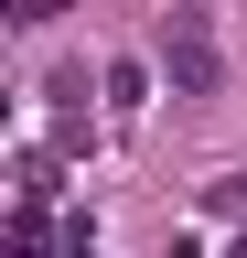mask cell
<instances>
[{
  "label": "cell",
  "instance_id": "cell-7",
  "mask_svg": "<svg viewBox=\"0 0 247 258\" xmlns=\"http://www.w3.org/2000/svg\"><path fill=\"white\" fill-rule=\"evenodd\" d=\"M236 258H247V237H236Z\"/></svg>",
  "mask_w": 247,
  "mask_h": 258
},
{
  "label": "cell",
  "instance_id": "cell-6",
  "mask_svg": "<svg viewBox=\"0 0 247 258\" xmlns=\"http://www.w3.org/2000/svg\"><path fill=\"white\" fill-rule=\"evenodd\" d=\"M161 258H194V247H183V237H172V247H161Z\"/></svg>",
  "mask_w": 247,
  "mask_h": 258
},
{
  "label": "cell",
  "instance_id": "cell-5",
  "mask_svg": "<svg viewBox=\"0 0 247 258\" xmlns=\"http://www.w3.org/2000/svg\"><path fill=\"white\" fill-rule=\"evenodd\" d=\"M54 11H65V0H11V22H54Z\"/></svg>",
  "mask_w": 247,
  "mask_h": 258
},
{
  "label": "cell",
  "instance_id": "cell-4",
  "mask_svg": "<svg viewBox=\"0 0 247 258\" xmlns=\"http://www.w3.org/2000/svg\"><path fill=\"white\" fill-rule=\"evenodd\" d=\"M215 215H236V226H247V172H226V183H215Z\"/></svg>",
  "mask_w": 247,
  "mask_h": 258
},
{
  "label": "cell",
  "instance_id": "cell-3",
  "mask_svg": "<svg viewBox=\"0 0 247 258\" xmlns=\"http://www.w3.org/2000/svg\"><path fill=\"white\" fill-rule=\"evenodd\" d=\"M11 258H54V237H43V215H11Z\"/></svg>",
  "mask_w": 247,
  "mask_h": 258
},
{
  "label": "cell",
  "instance_id": "cell-2",
  "mask_svg": "<svg viewBox=\"0 0 247 258\" xmlns=\"http://www.w3.org/2000/svg\"><path fill=\"white\" fill-rule=\"evenodd\" d=\"M108 108H118V118L150 108V64H108Z\"/></svg>",
  "mask_w": 247,
  "mask_h": 258
},
{
  "label": "cell",
  "instance_id": "cell-1",
  "mask_svg": "<svg viewBox=\"0 0 247 258\" xmlns=\"http://www.w3.org/2000/svg\"><path fill=\"white\" fill-rule=\"evenodd\" d=\"M150 64L172 76V97H215V76H226V64H215V22H204V11H161Z\"/></svg>",
  "mask_w": 247,
  "mask_h": 258
}]
</instances>
